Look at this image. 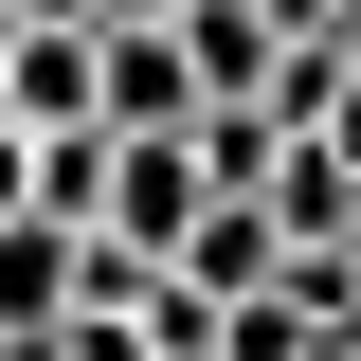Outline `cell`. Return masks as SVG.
Masks as SVG:
<instances>
[{
	"label": "cell",
	"mask_w": 361,
	"mask_h": 361,
	"mask_svg": "<svg viewBox=\"0 0 361 361\" xmlns=\"http://www.w3.org/2000/svg\"><path fill=\"white\" fill-rule=\"evenodd\" d=\"M109 37V127H199L217 90H199V54H180V18H90Z\"/></svg>",
	"instance_id": "4"
},
{
	"label": "cell",
	"mask_w": 361,
	"mask_h": 361,
	"mask_svg": "<svg viewBox=\"0 0 361 361\" xmlns=\"http://www.w3.org/2000/svg\"><path fill=\"white\" fill-rule=\"evenodd\" d=\"M0 109L18 127H109V37L90 18H18L0 37Z\"/></svg>",
	"instance_id": "3"
},
{
	"label": "cell",
	"mask_w": 361,
	"mask_h": 361,
	"mask_svg": "<svg viewBox=\"0 0 361 361\" xmlns=\"http://www.w3.org/2000/svg\"><path fill=\"white\" fill-rule=\"evenodd\" d=\"M180 54H199V90H253V109H271V73H289L271 0H180Z\"/></svg>",
	"instance_id": "5"
},
{
	"label": "cell",
	"mask_w": 361,
	"mask_h": 361,
	"mask_svg": "<svg viewBox=\"0 0 361 361\" xmlns=\"http://www.w3.org/2000/svg\"><path fill=\"white\" fill-rule=\"evenodd\" d=\"M343 37H361V0H343Z\"/></svg>",
	"instance_id": "10"
},
{
	"label": "cell",
	"mask_w": 361,
	"mask_h": 361,
	"mask_svg": "<svg viewBox=\"0 0 361 361\" xmlns=\"http://www.w3.org/2000/svg\"><path fill=\"white\" fill-rule=\"evenodd\" d=\"M18 199H37V127L0 109V217H18Z\"/></svg>",
	"instance_id": "7"
},
{
	"label": "cell",
	"mask_w": 361,
	"mask_h": 361,
	"mask_svg": "<svg viewBox=\"0 0 361 361\" xmlns=\"http://www.w3.org/2000/svg\"><path fill=\"white\" fill-rule=\"evenodd\" d=\"M73 307H90V217L18 199V217H0V343H54Z\"/></svg>",
	"instance_id": "2"
},
{
	"label": "cell",
	"mask_w": 361,
	"mask_h": 361,
	"mask_svg": "<svg viewBox=\"0 0 361 361\" xmlns=\"http://www.w3.org/2000/svg\"><path fill=\"white\" fill-rule=\"evenodd\" d=\"M199 217H217V163H199V127H109V199H90V235L180 253Z\"/></svg>",
	"instance_id": "1"
},
{
	"label": "cell",
	"mask_w": 361,
	"mask_h": 361,
	"mask_svg": "<svg viewBox=\"0 0 361 361\" xmlns=\"http://www.w3.org/2000/svg\"><path fill=\"white\" fill-rule=\"evenodd\" d=\"M90 18H180V0H90Z\"/></svg>",
	"instance_id": "8"
},
{
	"label": "cell",
	"mask_w": 361,
	"mask_h": 361,
	"mask_svg": "<svg viewBox=\"0 0 361 361\" xmlns=\"http://www.w3.org/2000/svg\"><path fill=\"white\" fill-rule=\"evenodd\" d=\"M180 271H199L217 307H235V289H289V217H271V199H217V217L180 235Z\"/></svg>",
	"instance_id": "6"
},
{
	"label": "cell",
	"mask_w": 361,
	"mask_h": 361,
	"mask_svg": "<svg viewBox=\"0 0 361 361\" xmlns=\"http://www.w3.org/2000/svg\"><path fill=\"white\" fill-rule=\"evenodd\" d=\"M18 18H90V0H18Z\"/></svg>",
	"instance_id": "9"
}]
</instances>
